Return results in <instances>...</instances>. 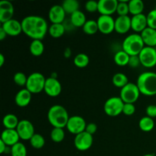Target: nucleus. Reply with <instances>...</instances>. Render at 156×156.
Listing matches in <instances>:
<instances>
[{
  "mask_svg": "<svg viewBox=\"0 0 156 156\" xmlns=\"http://www.w3.org/2000/svg\"><path fill=\"white\" fill-rule=\"evenodd\" d=\"M140 64H141V62H140V56H131L129 57V61L128 65L131 68H137Z\"/></svg>",
  "mask_w": 156,
  "mask_h": 156,
  "instance_id": "42",
  "label": "nucleus"
},
{
  "mask_svg": "<svg viewBox=\"0 0 156 156\" xmlns=\"http://www.w3.org/2000/svg\"><path fill=\"white\" fill-rule=\"evenodd\" d=\"M85 9L87 12L90 13H94L98 11V2H96L94 0L88 1L85 5Z\"/></svg>",
  "mask_w": 156,
  "mask_h": 156,
  "instance_id": "40",
  "label": "nucleus"
},
{
  "mask_svg": "<svg viewBox=\"0 0 156 156\" xmlns=\"http://www.w3.org/2000/svg\"><path fill=\"white\" fill-rule=\"evenodd\" d=\"M62 7L66 14L71 15L79 10V2L77 0H65L62 2Z\"/></svg>",
  "mask_w": 156,
  "mask_h": 156,
  "instance_id": "27",
  "label": "nucleus"
},
{
  "mask_svg": "<svg viewBox=\"0 0 156 156\" xmlns=\"http://www.w3.org/2000/svg\"><path fill=\"white\" fill-rule=\"evenodd\" d=\"M84 33L88 35H93L97 33L98 30V26L96 21L94 20H88L86 21L85 25L82 27Z\"/></svg>",
  "mask_w": 156,
  "mask_h": 156,
  "instance_id": "32",
  "label": "nucleus"
},
{
  "mask_svg": "<svg viewBox=\"0 0 156 156\" xmlns=\"http://www.w3.org/2000/svg\"><path fill=\"white\" fill-rule=\"evenodd\" d=\"M50 138H51L52 141L56 143L63 141L64 138H65V132H64L63 129L53 127L50 133Z\"/></svg>",
  "mask_w": 156,
  "mask_h": 156,
  "instance_id": "35",
  "label": "nucleus"
},
{
  "mask_svg": "<svg viewBox=\"0 0 156 156\" xmlns=\"http://www.w3.org/2000/svg\"><path fill=\"white\" fill-rule=\"evenodd\" d=\"M129 13L133 16L143 14L144 10V3L142 0H131L129 1Z\"/></svg>",
  "mask_w": 156,
  "mask_h": 156,
  "instance_id": "25",
  "label": "nucleus"
},
{
  "mask_svg": "<svg viewBox=\"0 0 156 156\" xmlns=\"http://www.w3.org/2000/svg\"><path fill=\"white\" fill-rule=\"evenodd\" d=\"M118 1L117 0H100L98 1V11L101 15H109L117 12Z\"/></svg>",
  "mask_w": 156,
  "mask_h": 156,
  "instance_id": "14",
  "label": "nucleus"
},
{
  "mask_svg": "<svg viewBox=\"0 0 156 156\" xmlns=\"http://www.w3.org/2000/svg\"><path fill=\"white\" fill-rule=\"evenodd\" d=\"M72 55V51H71V49L69 47H67L66 48L65 51H64V56L66 58H69Z\"/></svg>",
  "mask_w": 156,
  "mask_h": 156,
  "instance_id": "46",
  "label": "nucleus"
},
{
  "mask_svg": "<svg viewBox=\"0 0 156 156\" xmlns=\"http://www.w3.org/2000/svg\"><path fill=\"white\" fill-rule=\"evenodd\" d=\"M124 102L120 97H112L106 101L104 105V111L109 117H117L123 113Z\"/></svg>",
  "mask_w": 156,
  "mask_h": 156,
  "instance_id": "6",
  "label": "nucleus"
},
{
  "mask_svg": "<svg viewBox=\"0 0 156 156\" xmlns=\"http://www.w3.org/2000/svg\"><path fill=\"white\" fill-rule=\"evenodd\" d=\"M46 79L41 73H33L27 77L26 88L31 94H39L44 91Z\"/></svg>",
  "mask_w": 156,
  "mask_h": 156,
  "instance_id": "5",
  "label": "nucleus"
},
{
  "mask_svg": "<svg viewBox=\"0 0 156 156\" xmlns=\"http://www.w3.org/2000/svg\"><path fill=\"white\" fill-rule=\"evenodd\" d=\"M145 47L144 42L139 34H132L126 37L122 44V48L129 56H139Z\"/></svg>",
  "mask_w": 156,
  "mask_h": 156,
  "instance_id": "4",
  "label": "nucleus"
},
{
  "mask_svg": "<svg viewBox=\"0 0 156 156\" xmlns=\"http://www.w3.org/2000/svg\"><path fill=\"white\" fill-rule=\"evenodd\" d=\"M49 34L53 38H59L65 34L66 27L63 24H52L49 27Z\"/></svg>",
  "mask_w": 156,
  "mask_h": 156,
  "instance_id": "26",
  "label": "nucleus"
},
{
  "mask_svg": "<svg viewBox=\"0 0 156 156\" xmlns=\"http://www.w3.org/2000/svg\"><path fill=\"white\" fill-rule=\"evenodd\" d=\"M141 65L146 68H152L156 66V49L145 47L139 55Z\"/></svg>",
  "mask_w": 156,
  "mask_h": 156,
  "instance_id": "8",
  "label": "nucleus"
},
{
  "mask_svg": "<svg viewBox=\"0 0 156 156\" xmlns=\"http://www.w3.org/2000/svg\"><path fill=\"white\" fill-rule=\"evenodd\" d=\"M98 30L104 34H109L114 30L115 20L112 16L109 15H101L98 18Z\"/></svg>",
  "mask_w": 156,
  "mask_h": 156,
  "instance_id": "12",
  "label": "nucleus"
},
{
  "mask_svg": "<svg viewBox=\"0 0 156 156\" xmlns=\"http://www.w3.org/2000/svg\"><path fill=\"white\" fill-rule=\"evenodd\" d=\"M74 144L76 149L79 151H86L91 147L93 144V136L87 132L81 133L76 136Z\"/></svg>",
  "mask_w": 156,
  "mask_h": 156,
  "instance_id": "11",
  "label": "nucleus"
},
{
  "mask_svg": "<svg viewBox=\"0 0 156 156\" xmlns=\"http://www.w3.org/2000/svg\"><path fill=\"white\" fill-rule=\"evenodd\" d=\"M5 62V56L2 53H0V67L3 66Z\"/></svg>",
  "mask_w": 156,
  "mask_h": 156,
  "instance_id": "48",
  "label": "nucleus"
},
{
  "mask_svg": "<svg viewBox=\"0 0 156 156\" xmlns=\"http://www.w3.org/2000/svg\"><path fill=\"white\" fill-rule=\"evenodd\" d=\"M27 77L25 76V74L21 72H18V73H15V76H14V82L18 86H26V84H27Z\"/></svg>",
  "mask_w": 156,
  "mask_h": 156,
  "instance_id": "38",
  "label": "nucleus"
},
{
  "mask_svg": "<svg viewBox=\"0 0 156 156\" xmlns=\"http://www.w3.org/2000/svg\"><path fill=\"white\" fill-rule=\"evenodd\" d=\"M27 149L22 143H18L11 147L12 156H27Z\"/></svg>",
  "mask_w": 156,
  "mask_h": 156,
  "instance_id": "36",
  "label": "nucleus"
},
{
  "mask_svg": "<svg viewBox=\"0 0 156 156\" xmlns=\"http://www.w3.org/2000/svg\"><path fill=\"white\" fill-rule=\"evenodd\" d=\"M86 126V122L83 117L75 115L69 117L68 123H67L66 128L70 133L76 136L85 131Z\"/></svg>",
  "mask_w": 156,
  "mask_h": 156,
  "instance_id": "9",
  "label": "nucleus"
},
{
  "mask_svg": "<svg viewBox=\"0 0 156 156\" xmlns=\"http://www.w3.org/2000/svg\"><path fill=\"white\" fill-rule=\"evenodd\" d=\"M139 126L143 132H150L155 126V122H154L153 119L146 116L140 119V122H139Z\"/></svg>",
  "mask_w": 156,
  "mask_h": 156,
  "instance_id": "31",
  "label": "nucleus"
},
{
  "mask_svg": "<svg viewBox=\"0 0 156 156\" xmlns=\"http://www.w3.org/2000/svg\"><path fill=\"white\" fill-rule=\"evenodd\" d=\"M143 156H155L153 154H146V155H144Z\"/></svg>",
  "mask_w": 156,
  "mask_h": 156,
  "instance_id": "49",
  "label": "nucleus"
},
{
  "mask_svg": "<svg viewBox=\"0 0 156 156\" xmlns=\"http://www.w3.org/2000/svg\"><path fill=\"white\" fill-rule=\"evenodd\" d=\"M136 107L133 104H124L123 108V114L126 116H132L135 113Z\"/></svg>",
  "mask_w": 156,
  "mask_h": 156,
  "instance_id": "41",
  "label": "nucleus"
},
{
  "mask_svg": "<svg viewBox=\"0 0 156 156\" xmlns=\"http://www.w3.org/2000/svg\"><path fill=\"white\" fill-rule=\"evenodd\" d=\"M148 27L156 30V9L150 11L146 15Z\"/></svg>",
  "mask_w": 156,
  "mask_h": 156,
  "instance_id": "39",
  "label": "nucleus"
},
{
  "mask_svg": "<svg viewBox=\"0 0 156 156\" xmlns=\"http://www.w3.org/2000/svg\"><path fill=\"white\" fill-rule=\"evenodd\" d=\"M146 113L147 114L148 117H151V118H155L156 117V105H151L146 108Z\"/></svg>",
  "mask_w": 156,
  "mask_h": 156,
  "instance_id": "43",
  "label": "nucleus"
},
{
  "mask_svg": "<svg viewBox=\"0 0 156 156\" xmlns=\"http://www.w3.org/2000/svg\"><path fill=\"white\" fill-rule=\"evenodd\" d=\"M148 27L147 17L144 14L134 15L131 18V29L141 34Z\"/></svg>",
  "mask_w": 156,
  "mask_h": 156,
  "instance_id": "19",
  "label": "nucleus"
},
{
  "mask_svg": "<svg viewBox=\"0 0 156 156\" xmlns=\"http://www.w3.org/2000/svg\"><path fill=\"white\" fill-rule=\"evenodd\" d=\"M131 29V18L129 16H118L115 19L114 30L120 34H126Z\"/></svg>",
  "mask_w": 156,
  "mask_h": 156,
  "instance_id": "18",
  "label": "nucleus"
},
{
  "mask_svg": "<svg viewBox=\"0 0 156 156\" xmlns=\"http://www.w3.org/2000/svg\"><path fill=\"white\" fill-rule=\"evenodd\" d=\"M140 91L136 84L129 82L123 88H121L120 98L124 104H134L140 98Z\"/></svg>",
  "mask_w": 156,
  "mask_h": 156,
  "instance_id": "7",
  "label": "nucleus"
},
{
  "mask_svg": "<svg viewBox=\"0 0 156 156\" xmlns=\"http://www.w3.org/2000/svg\"><path fill=\"white\" fill-rule=\"evenodd\" d=\"M70 21L73 24V27H82L87 21L86 16L84 12L79 10L70 15Z\"/></svg>",
  "mask_w": 156,
  "mask_h": 156,
  "instance_id": "23",
  "label": "nucleus"
},
{
  "mask_svg": "<svg viewBox=\"0 0 156 156\" xmlns=\"http://www.w3.org/2000/svg\"><path fill=\"white\" fill-rule=\"evenodd\" d=\"M22 30L32 40L42 41L49 30L45 18L38 15H29L21 21Z\"/></svg>",
  "mask_w": 156,
  "mask_h": 156,
  "instance_id": "1",
  "label": "nucleus"
},
{
  "mask_svg": "<svg viewBox=\"0 0 156 156\" xmlns=\"http://www.w3.org/2000/svg\"><path fill=\"white\" fill-rule=\"evenodd\" d=\"M18 135L21 140H29L35 134L34 127L30 121L27 120H20L18 126L16 128Z\"/></svg>",
  "mask_w": 156,
  "mask_h": 156,
  "instance_id": "10",
  "label": "nucleus"
},
{
  "mask_svg": "<svg viewBox=\"0 0 156 156\" xmlns=\"http://www.w3.org/2000/svg\"><path fill=\"white\" fill-rule=\"evenodd\" d=\"M66 13L64 11L62 5H55L50 8L49 11V19L52 24H62L65 20Z\"/></svg>",
  "mask_w": 156,
  "mask_h": 156,
  "instance_id": "17",
  "label": "nucleus"
},
{
  "mask_svg": "<svg viewBox=\"0 0 156 156\" xmlns=\"http://www.w3.org/2000/svg\"><path fill=\"white\" fill-rule=\"evenodd\" d=\"M141 37L146 47H155L156 46V30L147 27L141 34Z\"/></svg>",
  "mask_w": 156,
  "mask_h": 156,
  "instance_id": "22",
  "label": "nucleus"
},
{
  "mask_svg": "<svg viewBox=\"0 0 156 156\" xmlns=\"http://www.w3.org/2000/svg\"><path fill=\"white\" fill-rule=\"evenodd\" d=\"M44 51V45L41 40H34L30 43V52L33 56H40Z\"/></svg>",
  "mask_w": 156,
  "mask_h": 156,
  "instance_id": "29",
  "label": "nucleus"
},
{
  "mask_svg": "<svg viewBox=\"0 0 156 156\" xmlns=\"http://www.w3.org/2000/svg\"><path fill=\"white\" fill-rule=\"evenodd\" d=\"M47 118L53 127L63 129L64 127H66L69 117L64 107L56 105L52 106L49 109L47 113Z\"/></svg>",
  "mask_w": 156,
  "mask_h": 156,
  "instance_id": "3",
  "label": "nucleus"
},
{
  "mask_svg": "<svg viewBox=\"0 0 156 156\" xmlns=\"http://www.w3.org/2000/svg\"><path fill=\"white\" fill-rule=\"evenodd\" d=\"M98 129V126L94 123H90L88 124H87L86 128H85V132H87L88 133L91 134L93 136V134L97 132Z\"/></svg>",
  "mask_w": 156,
  "mask_h": 156,
  "instance_id": "44",
  "label": "nucleus"
},
{
  "mask_svg": "<svg viewBox=\"0 0 156 156\" xmlns=\"http://www.w3.org/2000/svg\"><path fill=\"white\" fill-rule=\"evenodd\" d=\"M129 57H130V56L128 55L126 52L123 51V50H122L115 53L114 57V62H115L117 66H125L129 64Z\"/></svg>",
  "mask_w": 156,
  "mask_h": 156,
  "instance_id": "28",
  "label": "nucleus"
},
{
  "mask_svg": "<svg viewBox=\"0 0 156 156\" xmlns=\"http://www.w3.org/2000/svg\"><path fill=\"white\" fill-rule=\"evenodd\" d=\"M136 85L140 94L146 96L156 94V73L153 72H145L140 75Z\"/></svg>",
  "mask_w": 156,
  "mask_h": 156,
  "instance_id": "2",
  "label": "nucleus"
},
{
  "mask_svg": "<svg viewBox=\"0 0 156 156\" xmlns=\"http://www.w3.org/2000/svg\"><path fill=\"white\" fill-rule=\"evenodd\" d=\"M44 91L50 97H57L62 91V85L57 79L50 77L46 79Z\"/></svg>",
  "mask_w": 156,
  "mask_h": 156,
  "instance_id": "13",
  "label": "nucleus"
},
{
  "mask_svg": "<svg viewBox=\"0 0 156 156\" xmlns=\"http://www.w3.org/2000/svg\"><path fill=\"white\" fill-rule=\"evenodd\" d=\"M30 143L34 149H42L45 145V139L41 134L35 133L30 140Z\"/></svg>",
  "mask_w": 156,
  "mask_h": 156,
  "instance_id": "34",
  "label": "nucleus"
},
{
  "mask_svg": "<svg viewBox=\"0 0 156 156\" xmlns=\"http://www.w3.org/2000/svg\"><path fill=\"white\" fill-rule=\"evenodd\" d=\"M8 146L2 141V140H0V153H5L7 149Z\"/></svg>",
  "mask_w": 156,
  "mask_h": 156,
  "instance_id": "45",
  "label": "nucleus"
},
{
  "mask_svg": "<svg viewBox=\"0 0 156 156\" xmlns=\"http://www.w3.org/2000/svg\"><path fill=\"white\" fill-rule=\"evenodd\" d=\"M117 12L119 16H127L128 14L129 13V2L126 1V0L118 1Z\"/></svg>",
  "mask_w": 156,
  "mask_h": 156,
  "instance_id": "37",
  "label": "nucleus"
},
{
  "mask_svg": "<svg viewBox=\"0 0 156 156\" xmlns=\"http://www.w3.org/2000/svg\"><path fill=\"white\" fill-rule=\"evenodd\" d=\"M7 36L8 35L7 34L5 33V31L2 27H0V41H3L5 38H6Z\"/></svg>",
  "mask_w": 156,
  "mask_h": 156,
  "instance_id": "47",
  "label": "nucleus"
},
{
  "mask_svg": "<svg viewBox=\"0 0 156 156\" xmlns=\"http://www.w3.org/2000/svg\"><path fill=\"white\" fill-rule=\"evenodd\" d=\"M14 15V6L11 2L2 0L0 2V22L2 24L12 19Z\"/></svg>",
  "mask_w": 156,
  "mask_h": 156,
  "instance_id": "16",
  "label": "nucleus"
},
{
  "mask_svg": "<svg viewBox=\"0 0 156 156\" xmlns=\"http://www.w3.org/2000/svg\"><path fill=\"white\" fill-rule=\"evenodd\" d=\"M73 62L78 68H85L89 63V57L85 53H79L75 56Z\"/></svg>",
  "mask_w": 156,
  "mask_h": 156,
  "instance_id": "33",
  "label": "nucleus"
},
{
  "mask_svg": "<svg viewBox=\"0 0 156 156\" xmlns=\"http://www.w3.org/2000/svg\"><path fill=\"white\" fill-rule=\"evenodd\" d=\"M2 123L5 129H16L17 126H18V123H19V120H18L17 116H15V114H6L3 117Z\"/></svg>",
  "mask_w": 156,
  "mask_h": 156,
  "instance_id": "24",
  "label": "nucleus"
},
{
  "mask_svg": "<svg viewBox=\"0 0 156 156\" xmlns=\"http://www.w3.org/2000/svg\"><path fill=\"white\" fill-rule=\"evenodd\" d=\"M113 85L117 88H123L129 83V79L128 77L125 74L121 73H116L112 79Z\"/></svg>",
  "mask_w": 156,
  "mask_h": 156,
  "instance_id": "30",
  "label": "nucleus"
},
{
  "mask_svg": "<svg viewBox=\"0 0 156 156\" xmlns=\"http://www.w3.org/2000/svg\"><path fill=\"white\" fill-rule=\"evenodd\" d=\"M31 93L27 88L20 90L15 98V101L17 106L20 108L27 107L31 101Z\"/></svg>",
  "mask_w": 156,
  "mask_h": 156,
  "instance_id": "21",
  "label": "nucleus"
},
{
  "mask_svg": "<svg viewBox=\"0 0 156 156\" xmlns=\"http://www.w3.org/2000/svg\"><path fill=\"white\" fill-rule=\"evenodd\" d=\"M8 146L12 147L14 145L19 143L20 137L16 129H5L1 135V139Z\"/></svg>",
  "mask_w": 156,
  "mask_h": 156,
  "instance_id": "20",
  "label": "nucleus"
},
{
  "mask_svg": "<svg viewBox=\"0 0 156 156\" xmlns=\"http://www.w3.org/2000/svg\"><path fill=\"white\" fill-rule=\"evenodd\" d=\"M1 27L5 31L8 36H18L21 32H23L21 22L18 21V20L13 19V18L10 21L2 24Z\"/></svg>",
  "mask_w": 156,
  "mask_h": 156,
  "instance_id": "15",
  "label": "nucleus"
}]
</instances>
